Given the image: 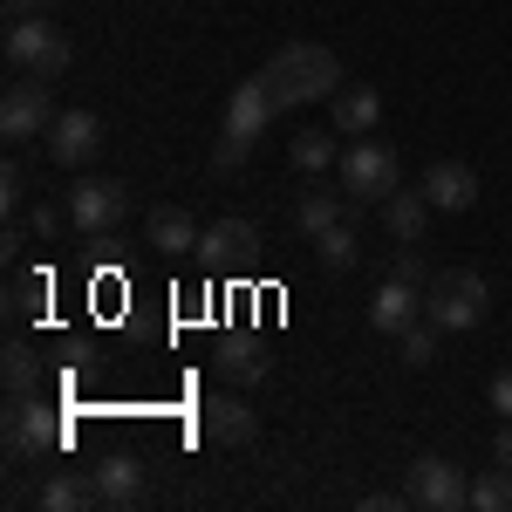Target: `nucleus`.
<instances>
[{
    "label": "nucleus",
    "instance_id": "obj_1",
    "mask_svg": "<svg viewBox=\"0 0 512 512\" xmlns=\"http://www.w3.org/2000/svg\"><path fill=\"white\" fill-rule=\"evenodd\" d=\"M260 82H267V96H274L280 110L335 103V96H342V62H335L328 48H315V41H287L274 62L260 69Z\"/></svg>",
    "mask_w": 512,
    "mask_h": 512
},
{
    "label": "nucleus",
    "instance_id": "obj_2",
    "mask_svg": "<svg viewBox=\"0 0 512 512\" xmlns=\"http://www.w3.org/2000/svg\"><path fill=\"white\" fill-rule=\"evenodd\" d=\"M485 308H492V287H485V274H472V267H444V274H431V287H424V315H431L444 335L478 328Z\"/></svg>",
    "mask_w": 512,
    "mask_h": 512
},
{
    "label": "nucleus",
    "instance_id": "obj_3",
    "mask_svg": "<svg viewBox=\"0 0 512 512\" xmlns=\"http://www.w3.org/2000/svg\"><path fill=\"white\" fill-rule=\"evenodd\" d=\"M7 69H14V76H35V82L69 76V35H62L48 14L14 21V28H7Z\"/></svg>",
    "mask_w": 512,
    "mask_h": 512
},
{
    "label": "nucleus",
    "instance_id": "obj_4",
    "mask_svg": "<svg viewBox=\"0 0 512 512\" xmlns=\"http://www.w3.org/2000/svg\"><path fill=\"white\" fill-rule=\"evenodd\" d=\"M76 437L69 424L41 403V396H7V458L21 465V458H55V451H69Z\"/></svg>",
    "mask_w": 512,
    "mask_h": 512
},
{
    "label": "nucleus",
    "instance_id": "obj_5",
    "mask_svg": "<svg viewBox=\"0 0 512 512\" xmlns=\"http://www.w3.org/2000/svg\"><path fill=\"white\" fill-rule=\"evenodd\" d=\"M335 171H342V185H349V205H383V198L396 192V178H403L396 151H390V144H376V137H355Z\"/></svg>",
    "mask_w": 512,
    "mask_h": 512
},
{
    "label": "nucleus",
    "instance_id": "obj_6",
    "mask_svg": "<svg viewBox=\"0 0 512 512\" xmlns=\"http://www.w3.org/2000/svg\"><path fill=\"white\" fill-rule=\"evenodd\" d=\"M62 212H69V226H76L82 239H103V233H117L123 219H130V192H123L117 178H76Z\"/></svg>",
    "mask_w": 512,
    "mask_h": 512
},
{
    "label": "nucleus",
    "instance_id": "obj_7",
    "mask_svg": "<svg viewBox=\"0 0 512 512\" xmlns=\"http://www.w3.org/2000/svg\"><path fill=\"white\" fill-rule=\"evenodd\" d=\"M403 492H410V506L417 512H458L472 506V478L458 472L451 458H410V472H403Z\"/></svg>",
    "mask_w": 512,
    "mask_h": 512
},
{
    "label": "nucleus",
    "instance_id": "obj_8",
    "mask_svg": "<svg viewBox=\"0 0 512 512\" xmlns=\"http://www.w3.org/2000/svg\"><path fill=\"white\" fill-rule=\"evenodd\" d=\"M55 117H62V110H55L48 82H35V76H14V82H7V96H0V137H7V144L48 137Z\"/></svg>",
    "mask_w": 512,
    "mask_h": 512
},
{
    "label": "nucleus",
    "instance_id": "obj_9",
    "mask_svg": "<svg viewBox=\"0 0 512 512\" xmlns=\"http://www.w3.org/2000/svg\"><path fill=\"white\" fill-rule=\"evenodd\" d=\"M96 151H103V123H96V110H62L55 130H48V158L62 164V171H82V164H96Z\"/></svg>",
    "mask_w": 512,
    "mask_h": 512
},
{
    "label": "nucleus",
    "instance_id": "obj_10",
    "mask_svg": "<svg viewBox=\"0 0 512 512\" xmlns=\"http://www.w3.org/2000/svg\"><path fill=\"white\" fill-rule=\"evenodd\" d=\"M192 424H198V437H212V444H233V451H246V444L260 437V417H253V403H239V396H205Z\"/></svg>",
    "mask_w": 512,
    "mask_h": 512
},
{
    "label": "nucleus",
    "instance_id": "obj_11",
    "mask_svg": "<svg viewBox=\"0 0 512 512\" xmlns=\"http://www.w3.org/2000/svg\"><path fill=\"white\" fill-rule=\"evenodd\" d=\"M253 219H212L205 233H198V267L205 274H233V267H246V253H253Z\"/></svg>",
    "mask_w": 512,
    "mask_h": 512
},
{
    "label": "nucleus",
    "instance_id": "obj_12",
    "mask_svg": "<svg viewBox=\"0 0 512 512\" xmlns=\"http://www.w3.org/2000/svg\"><path fill=\"white\" fill-rule=\"evenodd\" d=\"M410 321H424V287L390 274L383 287H376V301H369V328H376V335H403Z\"/></svg>",
    "mask_w": 512,
    "mask_h": 512
},
{
    "label": "nucleus",
    "instance_id": "obj_13",
    "mask_svg": "<svg viewBox=\"0 0 512 512\" xmlns=\"http://www.w3.org/2000/svg\"><path fill=\"white\" fill-rule=\"evenodd\" d=\"M280 117V103L267 96V82L253 76V82H239L233 89V103H226V137H246V144H260V130Z\"/></svg>",
    "mask_w": 512,
    "mask_h": 512
},
{
    "label": "nucleus",
    "instance_id": "obj_14",
    "mask_svg": "<svg viewBox=\"0 0 512 512\" xmlns=\"http://www.w3.org/2000/svg\"><path fill=\"white\" fill-rule=\"evenodd\" d=\"M424 198H431L437 212H472L478 205V171L472 164H458V158H444L424 171Z\"/></svg>",
    "mask_w": 512,
    "mask_h": 512
},
{
    "label": "nucleus",
    "instance_id": "obj_15",
    "mask_svg": "<svg viewBox=\"0 0 512 512\" xmlns=\"http://www.w3.org/2000/svg\"><path fill=\"white\" fill-rule=\"evenodd\" d=\"M212 369H219L226 383H267V369H274V355L260 349V342H246V335H226V342L212 349Z\"/></svg>",
    "mask_w": 512,
    "mask_h": 512
},
{
    "label": "nucleus",
    "instance_id": "obj_16",
    "mask_svg": "<svg viewBox=\"0 0 512 512\" xmlns=\"http://www.w3.org/2000/svg\"><path fill=\"white\" fill-rule=\"evenodd\" d=\"M431 198H424V185H417V192H403V185H396L390 198H383V219H390V239L396 246H417V239H424V226H431Z\"/></svg>",
    "mask_w": 512,
    "mask_h": 512
},
{
    "label": "nucleus",
    "instance_id": "obj_17",
    "mask_svg": "<svg viewBox=\"0 0 512 512\" xmlns=\"http://www.w3.org/2000/svg\"><path fill=\"white\" fill-rule=\"evenodd\" d=\"M96 492H103V506H117V512L144 506V465L137 458H103L96 465Z\"/></svg>",
    "mask_w": 512,
    "mask_h": 512
},
{
    "label": "nucleus",
    "instance_id": "obj_18",
    "mask_svg": "<svg viewBox=\"0 0 512 512\" xmlns=\"http://www.w3.org/2000/svg\"><path fill=\"white\" fill-rule=\"evenodd\" d=\"M144 239L158 246V253H198V226L185 205H158L151 219H144Z\"/></svg>",
    "mask_w": 512,
    "mask_h": 512
},
{
    "label": "nucleus",
    "instance_id": "obj_19",
    "mask_svg": "<svg viewBox=\"0 0 512 512\" xmlns=\"http://www.w3.org/2000/svg\"><path fill=\"white\" fill-rule=\"evenodd\" d=\"M89 506H103L96 472H55L41 485V512H89Z\"/></svg>",
    "mask_w": 512,
    "mask_h": 512
},
{
    "label": "nucleus",
    "instance_id": "obj_20",
    "mask_svg": "<svg viewBox=\"0 0 512 512\" xmlns=\"http://www.w3.org/2000/svg\"><path fill=\"white\" fill-rule=\"evenodd\" d=\"M383 117V96L369 89V82H342V96H335V130H349V137H369Z\"/></svg>",
    "mask_w": 512,
    "mask_h": 512
},
{
    "label": "nucleus",
    "instance_id": "obj_21",
    "mask_svg": "<svg viewBox=\"0 0 512 512\" xmlns=\"http://www.w3.org/2000/svg\"><path fill=\"white\" fill-rule=\"evenodd\" d=\"M287 158H294V171H308V178H321L328 164H342V151H335V130H294Z\"/></svg>",
    "mask_w": 512,
    "mask_h": 512
},
{
    "label": "nucleus",
    "instance_id": "obj_22",
    "mask_svg": "<svg viewBox=\"0 0 512 512\" xmlns=\"http://www.w3.org/2000/svg\"><path fill=\"white\" fill-rule=\"evenodd\" d=\"M315 253H321V267H335V274H349L355 260H362V233H355V212L342 219V226H328V233L315 239Z\"/></svg>",
    "mask_w": 512,
    "mask_h": 512
},
{
    "label": "nucleus",
    "instance_id": "obj_23",
    "mask_svg": "<svg viewBox=\"0 0 512 512\" xmlns=\"http://www.w3.org/2000/svg\"><path fill=\"white\" fill-rule=\"evenodd\" d=\"M0 376H7V396H35L41 383V362L28 342H7V355H0Z\"/></svg>",
    "mask_w": 512,
    "mask_h": 512
},
{
    "label": "nucleus",
    "instance_id": "obj_24",
    "mask_svg": "<svg viewBox=\"0 0 512 512\" xmlns=\"http://www.w3.org/2000/svg\"><path fill=\"white\" fill-rule=\"evenodd\" d=\"M294 219H301V233H308V239H321L328 226H342V219H349V205H342L335 192H308V198H301V212H294Z\"/></svg>",
    "mask_w": 512,
    "mask_h": 512
},
{
    "label": "nucleus",
    "instance_id": "obj_25",
    "mask_svg": "<svg viewBox=\"0 0 512 512\" xmlns=\"http://www.w3.org/2000/svg\"><path fill=\"white\" fill-rule=\"evenodd\" d=\"M472 506L478 512H512V465H492V472L472 478Z\"/></svg>",
    "mask_w": 512,
    "mask_h": 512
},
{
    "label": "nucleus",
    "instance_id": "obj_26",
    "mask_svg": "<svg viewBox=\"0 0 512 512\" xmlns=\"http://www.w3.org/2000/svg\"><path fill=\"white\" fill-rule=\"evenodd\" d=\"M437 335H444V328H437L431 315H424V321H410V328L396 335V355H403L410 369H424V362H431V355H437Z\"/></svg>",
    "mask_w": 512,
    "mask_h": 512
},
{
    "label": "nucleus",
    "instance_id": "obj_27",
    "mask_svg": "<svg viewBox=\"0 0 512 512\" xmlns=\"http://www.w3.org/2000/svg\"><path fill=\"white\" fill-rule=\"evenodd\" d=\"M41 294H48V280H41V274H21V267H14V280H7V315L28 321V315L41 308Z\"/></svg>",
    "mask_w": 512,
    "mask_h": 512
},
{
    "label": "nucleus",
    "instance_id": "obj_28",
    "mask_svg": "<svg viewBox=\"0 0 512 512\" xmlns=\"http://www.w3.org/2000/svg\"><path fill=\"white\" fill-rule=\"evenodd\" d=\"M246 151H253L246 137H219V144H212V171H219V178H239V171H246Z\"/></svg>",
    "mask_w": 512,
    "mask_h": 512
},
{
    "label": "nucleus",
    "instance_id": "obj_29",
    "mask_svg": "<svg viewBox=\"0 0 512 512\" xmlns=\"http://www.w3.org/2000/svg\"><path fill=\"white\" fill-rule=\"evenodd\" d=\"M0 198H7V212L28 198V164H21V158H7V171H0Z\"/></svg>",
    "mask_w": 512,
    "mask_h": 512
},
{
    "label": "nucleus",
    "instance_id": "obj_30",
    "mask_svg": "<svg viewBox=\"0 0 512 512\" xmlns=\"http://www.w3.org/2000/svg\"><path fill=\"white\" fill-rule=\"evenodd\" d=\"M62 219H69V212H55V205H35V212H28V233H35V239H55V233H62Z\"/></svg>",
    "mask_w": 512,
    "mask_h": 512
},
{
    "label": "nucleus",
    "instance_id": "obj_31",
    "mask_svg": "<svg viewBox=\"0 0 512 512\" xmlns=\"http://www.w3.org/2000/svg\"><path fill=\"white\" fill-rule=\"evenodd\" d=\"M485 403H492L499 417H512V369H499V376H492V390H485Z\"/></svg>",
    "mask_w": 512,
    "mask_h": 512
},
{
    "label": "nucleus",
    "instance_id": "obj_32",
    "mask_svg": "<svg viewBox=\"0 0 512 512\" xmlns=\"http://www.w3.org/2000/svg\"><path fill=\"white\" fill-rule=\"evenodd\" d=\"M396 274H403V280H417V287H431L424 260H417V246H396Z\"/></svg>",
    "mask_w": 512,
    "mask_h": 512
},
{
    "label": "nucleus",
    "instance_id": "obj_33",
    "mask_svg": "<svg viewBox=\"0 0 512 512\" xmlns=\"http://www.w3.org/2000/svg\"><path fill=\"white\" fill-rule=\"evenodd\" d=\"M403 506H410V492H369L355 512H403Z\"/></svg>",
    "mask_w": 512,
    "mask_h": 512
},
{
    "label": "nucleus",
    "instance_id": "obj_34",
    "mask_svg": "<svg viewBox=\"0 0 512 512\" xmlns=\"http://www.w3.org/2000/svg\"><path fill=\"white\" fill-rule=\"evenodd\" d=\"M7 7V21H28V14H48V0H0Z\"/></svg>",
    "mask_w": 512,
    "mask_h": 512
},
{
    "label": "nucleus",
    "instance_id": "obj_35",
    "mask_svg": "<svg viewBox=\"0 0 512 512\" xmlns=\"http://www.w3.org/2000/svg\"><path fill=\"white\" fill-rule=\"evenodd\" d=\"M492 458H499V465H512V417H506V431H499V444H492Z\"/></svg>",
    "mask_w": 512,
    "mask_h": 512
}]
</instances>
